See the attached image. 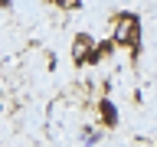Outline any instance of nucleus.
I'll return each mask as SVG.
<instances>
[{
    "label": "nucleus",
    "mask_w": 157,
    "mask_h": 147,
    "mask_svg": "<svg viewBox=\"0 0 157 147\" xmlns=\"http://www.w3.org/2000/svg\"><path fill=\"white\" fill-rule=\"evenodd\" d=\"M111 52H115V43H111V39H101V43H95V49H92L88 62H92V66H98V62H105Z\"/></svg>",
    "instance_id": "20e7f679"
},
{
    "label": "nucleus",
    "mask_w": 157,
    "mask_h": 147,
    "mask_svg": "<svg viewBox=\"0 0 157 147\" xmlns=\"http://www.w3.org/2000/svg\"><path fill=\"white\" fill-rule=\"evenodd\" d=\"M111 43L115 49H128L131 56L141 52V17L137 13H118L111 26Z\"/></svg>",
    "instance_id": "f257e3e1"
},
{
    "label": "nucleus",
    "mask_w": 157,
    "mask_h": 147,
    "mask_svg": "<svg viewBox=\"0 0 157 147\" xmlns=\"http://www.w3.org/2000/svg\"><path fill=\"white\" fill-rule=\"evenodd\" d=\"M92 49H95V36L92 33H75V39H72V62L85 66L88 56H92Z\"/></svg>",
    "instance_id": "f03ea898"
},
{
    "label": "nucleus",
    "mask_w": 157,
    "mask_h": 147,
    "mask_svg": "<svg viewBox=\"0 0 157 147\" xmlns=\"http://www.w3.org/2000/svg\"><path fill=\"white\" fill-rule=\"evenodd\" d=\"M0 7H3V10H10V7H13V0H0Z\"/></svg>",
    "instance_id": "423d86ee"
},
{
    "label": "nucleus",
    "mask_w": 157,
    "mask_h": 147,
    "mask_svg": "<svg viewBox=\"0 0 157 147\" xmlns=\"http://www.w3.org/2000/svg\"><path fill=\"white\" fill-rule=\"evenodd\" d=\"M46 3H52V7H59V10H78L82 7V0H46Z\"/></svg>",
    "instance_id": "39448f33"
},
{
    "label": "nucleus",
    "mask_w": 157,
    "mask_h": 147,
    "mask_svg": "<svg viewBox=\"0 0 157 147\" xmlns=\"http://www.w3.org/2000/svg\"><path fill=\"white\" fill-rule=\"evenodd\" d=\"M98 118L105 127H118V108L111 98H98Z\"/></svg>",
    "instance_id": "7ed1b4c3"
}]
</instances>
